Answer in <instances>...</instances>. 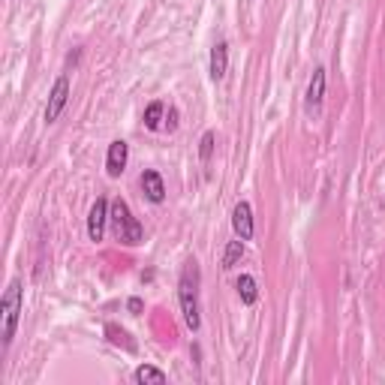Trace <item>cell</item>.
Listing matches in <instances>:
<instances>
[{
  "label": "cell",
  "mask_w": 385,
  "mask_h": 385,
  "mask_svg": "<svg viewBox=\"0 0 385 385\" xmlns=\"http://www.w3.org/2000/svg\"><path fill=\"white\" fill-rule=\"evenodd\" d=\"M127 307H130V313H142V298H130Z\"/></svg>",
  "instance_id": "e0dca14e"
},
{
  "label": "cell",
  "mask_w": 385,
  "mask_h": 385,
  "mask_svg": "<svg viewBox=\"0 0 385 385\" xmlns=\"http://www.w3.org/2000/svg\"><path fill=\"white\" fill-rule=\"evenodd\" d=\"M135 382H154V385H163L166 382V373L160 367H154V365H142V367H135Z\"/></svg>",
  "instance_id": "4fadbf2b"
},
{
  "label": "cell",
  "mask_w": 385,
  "mask_h": 385,
  "mask_svg": "<svg viewBox=\"0 0 385 385\" xmlns=\"http://www.w3.org/2000/svg\"><path fill=\"white\" fill-rule=\"evenodd\" d=\"M238 295H241V301L250 307V304H256V298H259V289H256V280L250 277V274H241L238 277Z\"/></svg>",
  "instance_id": "8fae6325"
},
{
  "label": "cell",
  "mask_w": 385,
  "mask_h": 385,
  "mask_svg": "<svg viewBox=\"0 0 385 385\" xmlns=\"http://www.w3.org/2000/svg\"><path fill=\"white\" fill-rule=\"evenodd\" d=\"M66 103H70V78L61 75L58 82H54L51 94H49V106H45V123H54V121H58V118L63 115Z\"/></svg>",
  "instance_id": "277c9868"
},
{
  "label": "cell",
  "mask_w": 385,
  "mask_h": 385,
  "mask_svg": "<svg viewBox=\"0 0 385 385\" xmlns=\"http://www.w3.org/2000/svg\"><path fill=\"white\" fill-rule=\"evenodd\" d=\"M178 301H181V313H184V322L190 331H199L202 316H199V265L196 259H190L181 271L178 280Z\"/></svg>",
  "instance_id": "6da1fadb"
},
{
  "label": "cell",
  "mask_w": 385,
  "mask_h": 385,
  "mask_svg": "<svg viewBox=\"0 0 385 385\" xmlns=\"http://www.w3.org/2000/svg\"><path fill=\"white\" fill-rule=\"evenodd\" d=\"M211 154H214V133L208 130L205 135H202V142H199V157H202V163H208Z\"/></svg>",
  "instance_id": "2e32d148"
},
{
  "label": "cell",
  "mask_w": 385,
  "mask_h": 385,
  "mask_svg": "<svg viewBox=\"0 0 385 385\" xmlns=\"http://www.w3.org/2000/svg\"><path fill=\"white\" fill-rule=\"evenodd\" d=\"M127 160H130V148L127 142H111L109 145V154H106V169H109V178H121L123 169H127Z\"/></svg>",
  "instance_id": "ba28073f"
},
{
  "label": "cell",
  "mask_w": 385,
  "mask_h": 385,
  "mask_svg": "<svg viewBox=\"0 0 385 385\" xmlns=\"http://www.w3.org/2000/svg\"><path fill=\"white\" fill-rule=\"evenodd\" d=\"M232 229L241 241H250L253 238V208L250 202H238L232 208Z\"/></svg>",
  "instance_id": "52a82bcc"
},
{
  "label": "cell",
  "mask_w": 385,
  "mask_h": 385,
  "mask_svg": "<svg viewBox=\"0 0 385 385\" xmlns=\"http://www.w3.org/2000/svg\"><path fill=\"white\" fill-rule=\"evenodd\" d=\"M109 211H111V205H109L106 199H97L94 205H90V211H87V238H90L94 244H97V241H103Z\"/></svg>",
  "instance_id": "5b68a950"
},
{
  "label": "cell",
  "mask_w": 385,
  "mask_h": 385,
  "mask_svg": "<svg viewBox=\"0 0 385 385\" xmlns=\"http://www.w3.org/2000/svg\"><path fill=\"white\" fill-rule=\"evenodd\" d=\"M106 334H109V343L123 346L127 353H135V341H130V334L123 331V328H118L115 322H109V325H106Z\"/></svg>",
  "instance_id": "7c38bea8"
},
{
  "label": "cell",
  "mask_w": 385,
  "mask_h": 385,
  "mask_svg": "<svg viewBox=\"0 0 385 385\" xmlns=\"http://www.w3.org/2000/svg\"><path fill=\"white\" fill-rule=\"evenodd\" d=\"M21 310H25V289H21V280H13L6 286L4 298H0V337H4V346L13 343Z\"/></svg>",
  "instance_id": "7a4b0ae2"
},
{
  "label": "cell",
  "mask_w": 385,
  "mask_h": 385,
  "mask_svg": "<svg viewBox=\"0 0 385 385\" xmlns=\"http://www.w3.org/2000/svg\"><path fill=\"white\" fill-rule=\"evenodd\" d=\"M163 111H166V106L163 103H151L148 109H145V127L148 130H160L163 127Z\"/></svg>",
  "instance_id": "9a60e30c"
},
{
  "label": "cell",
  "mask_w": 385,
  "mask_h": 385,
  "mask_svg": "<svg viewBox=\"0 0 385 385\" xmlns=\"http://www.w3.org/2000/svg\"><path fill=\"white\" fill-rule=\"evenodd\" d=\"M322 97H325V66H316L310 85H307V94H304V111L307 115H319Z\"/></svg>",
  "instance_id": "8992f818"
},
{
  "label": "cell",
  "mask_w": 385,
  "mask_h": 385,
  "mask_svg": "<svg viewBox=\"0 0 385 385\" xmlns=\"http://www.w3.org/2000/svg\"><path fill=\"white\" fill-rule=\"evenodd\" d=\"M109 220L111 226H115V235H118V241H123L127 247H135V244H142V223L133 217V211L130 205L123 199H115L111 202V211H109Z\"/></svg>",
  "instance_id": "3957f363"
},
{
  "label": "cell",
  "mask_w": 385,
  "mask_h": 385,
  "mask_svg": "<svg viewBox=\"0 0 385 385\" xmlns=\"http://www.w3.org/2000/svg\"><path fill=\"white\" fill-rule=\"evenodd\" d=\"M139 184L145 190V196H148V202H154V205H160V202L166 199V184H163V175L154 172V169H145Z\"/></svg>",
  "instance_id": "9c48e42d"
},
{
  "label": "cell",
  "mask_w": 385,
  "mask_h": 385,
  "mask_svg": "<svg viewBox=\"0 0 385 385\" xmlns=\"http://www.w3.org/2000/svg\"><path fill=\"white\" fill-rule=\"evenodd\" d=\"M241 256H244V241H241V238H238V241H229V244H226V253H223V268L226 271L235 268Z\"/></svg>",
  "instance_id": "5bb4252c"
},
{
  "label": "cell",
  "mask_w": 385,
  "mask_h": 385,
  "mask_svg": "<svg viewBox=\"0 0 385 385\" xmlns=\"http://www.w3.org/2000/svg\"><path fill=\"white\" fill-rule=\"evenodd\" d=\"M226 73H229V45L217 42L211 49V78L214 82H223Z\"/></svg>",
  "instance_id": "30bf717a"
}]
</instances>
